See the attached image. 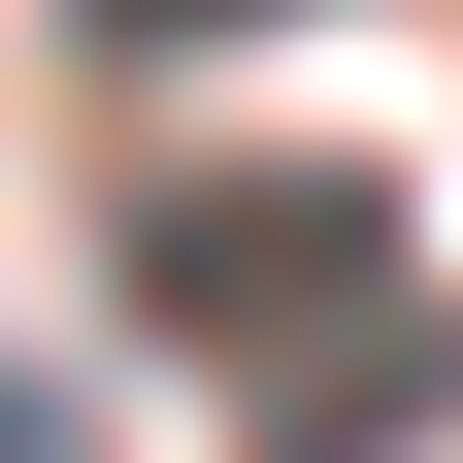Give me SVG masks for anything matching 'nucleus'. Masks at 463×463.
<instances>
[{
    "instance_id": "obj_1",
    "label": "nucleus",
    "mask_w": 463,
    "mask_h": 463,
    "mask_svg": "<svg viewBox=\"0 0 463 463\" xmlns=\"http://www.w3.org/2000/svg\"><path fill=\"white\" fill-rule=\"evenodd\" d=\"M133 331L331 364V331H397V199H364V165H165V199H133Z\"/></svg>"
},
{
    "instance_id": "obj_2",
    "label": "nucleus",
    "mask_w": 463,
    "mask_h": 463,
    "mask_svg": "<svg viewBox=\"0 0 463 463\" xmlns=\"http://www.w3.org/2000/svg\"><path fill=\"white\" fill-rule=\"evenodd\" d=\"M99 33H298V0H99Z\"/></svg>"
}]
</instances>
